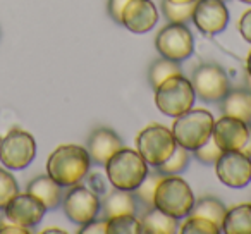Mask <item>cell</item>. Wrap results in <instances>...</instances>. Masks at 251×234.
<instances>
[{
	"label": "cell",
	"instance_id": "obj_9",
	"mask_svg": "<svg viewBox=\"0 0 251 234\" xmlns=\"http://www.w3.org/2000/svg\"><path fill=\"white\" fill-rule=\"evenodd\" d=\"M155 49L160 57L181 64L195 52V38L188 25L169 23L155 36Z\"/></svg>",
	"mask_w": 251,
	"mask_h": 234
},
{
	"label": "cell",
	"instance_id": "obj_29",
	"mask_svg": "<svg viewBox=\"0 0 251 234\" xmlns=\"http://www.w3.org/2000/svg\"><path fill=\"white\" fill-rule=\"evenodd\" d=\"M19 193V184L12 172L0 167V210H4L5 205Z\"/></svg>",
	"mask_w": 251,
	"mask_h": 234
},
{
	"label": "cell",
	"instance_id": "obj_7",
	"mask_svg": "<svg viewBox=\"0 0 251 234\" xmlns=\"http://www.w3.org/2000/svg\"><path fill=\"white\" fill-rule=\"evenodd\" d=\"M191 84L196 97L206 104H219L230 90L226 69L215 62H201L191 74Z\"/></svg>",
	"mask_w": 251,
	"mask_h": 234
},
{
	"label": "cell",
	"instance_id": "obj_2",
	"mask_svg": "<svg viewBox=\"0 0 251 234\" xmlns=\"http://www.w3.org/2000/svg\"><path fill=\"white\" fill-rule=\"evenodd\" d=\"M103 167L105 176H107L112 188L124 189V191H134L150 172L148 164L138 154V150L126 147L115 152Z\"/></svg>",
	"mask_w": 251,
	"mask_h": 234
},
{
	"label": "cell",
	"instance_id": "obj_17",
	"mask_svg": "<svg viewBox=\"0 0 251 234\" xmlns=\"http://www.w3.org/2000/svg\"><path fill=\"white\" fill-rule=\"evenodd\" d=\"M224 115L251 124V90L248 88H230L226 97L219 102Z\"/></svg>",
	"mask_w": 251,
	"mask_h": 234
},
{
	"label": "cell",
	"instance_id": "obj_38",
	"mask_svg": "<svg viewBox=\"0 0 251 234\" xmlns=\"http://www.w3.org/2000/svg\"><path fill=\"white\" fill-rule=\"evenodd\" d=\"M172 4H191V2H196V0H169Z\"/></svg>",
	"mask_w": 251,
	"mask_h": 234
},
{
	"label": "cell",
	"instance_id": "obj_19",
	"mask_svg": "<svg viewBox=\"0 0 251 234\" xmlns=\"http://www.w3.org/2000/svg\"><path fill=\"white\" fill-rule=\"evenodd\" d=\"M26 191L35 196V198H38L45 205L47 210H55L62 205V198H64L62 186L57 184L49 174L38 176L33 181H29Z\"/></svg>",
	"mask_w": 251,
	"mask_h": 234
},
{
	"label": "cell",
	"instance_id": "obj_23",
	"mask_svg": "<svg viewBox=\"0 0 251 234\" xmlns=\"http://www.w3.org/2000/svg\"><path fill=\"white\" fill-rule=\"evenodd\" d=\"M176 74H182L179 62L169 60L165 57H158L157 60L151 62L150 69H148V83L155 90L158 84H162L165 79H169L171 76H176Z\"/></svg>",
	"mask_w": 251,
	"mask_h": 234
},
{
	"label": "cell",
	"instance_id": "obj_1",
	"mask_svg": "<svg viewBox=\"0 0 251 234\" xmlns=\"http://www.w3.org/2000/svg\"><path fill=\"white\" fill-rule=\"evenodd\" d=\"M91 158L84 147L74 143L60 145L47 160V174L62 188L79 184L90 174Z\"/></svg>",
	"mask_w": 251,
	"mask_h": 234
},
{
	"label": "cell",
	"instance_id": "obj_27",
	"mask_svg": "<svg viewBox=\"0 0 251 234\" xmlns=\"http://www.w3.org/2000/svg\"><path fill=\"white\" fill-rule=\"evenodd\" d=\"M179 233L181 234H219L222 233L220 227L210 219L200 215H188L184 222L179 224Z\"/></svg>",
	"mask_w": 251,
	"mask_h": 234
},
{
	"label": "cell",
	"instance_id": "obj_14",
	"mask_svg": "<svg viewBox=\"0 0 251 234\" xmlns=\"http://www.w3.org/2000/svg\"><path fill=\"white\" fill-rule=\"evenodd\" d=\"M158 23V9L151 0H129L122 11L121 25L134 35L151 31Z\"/></svg>",
	"mask_w": 251,
	"mask_h": 234
},
{
	"label": "cell",
	"instance_id": "obj_3",
	"mask_svg": "<svg viewBox=\"0 0 251 234\" xmlns=\"http://www.w3.org/2000/svg\"><path fill=\"white\" fill-rule=\"evenodd\" d=\"M195 200V193L184 179L179 178L177 174L164 176L155 189L153 207L181 220L191 215Z\"/></svg>",
	"mask_w": 251,
	"mask_h": 234
},
{
	"label": "cell",
	"instance_id": "obj_40",
	"mask_svg": "<svg viewBox=\"0 0 251 234\" xmlns=\"http://www.w3.org/2000/svg\"><path fill=\"white\" fill-rule=\"evenodd\" d=\"M222 2H227V0H222Z\"/></svg>",
	"mask_w": 251,
	"mask_h": 234
},
{
	"label": "cell",
	"instance_id": "obj_12",
	"mask_svg": "<svg viewBox=\"0 0 251 234\" xmlns=\"http://www.w3.org/2000/svg\"><path fill=\"white\" fill-rule=\"evenodd\" d=\"M191 21L205 36H215L229 25V9L222 0H196Z\"/></svg>",
	"mask_w": 251,
	"mask_h": 234
},
{
	"label": "cell",
	"instance_id": "obj_36",
	"mask_svg": "<svg viewBox=\"0 0 251 234\" xmlns=\"http://www.w3.org/2000/svg\"><path fill=\"white\" fill-rule=\"evenodd\" d=\"M50 233H59V234H64L66 231L60 229V227H49V229H43V234H50Z\"/></svg>",
	"mask_w": 251,
	"mask_h": 234
},
{
	"label": "cell",
	"instance_id": "obj_20",
	"mask_svg": "<svg viewBox=\"0 0 251 234\" xmlns=\"http://www.w3.org/2000/svg\"><path fill=\"white\" fill-rule=\"evenodd\" d=\"M141 234H176L179 233V220L176 217L167 215L165 212L151 207L140 217Z\"/></svg>",
	"mask_w": 251,
	"mask_h": 234
},
{
	"label": "cell",
	"instance_id": "obj_37",
	"mask_svg": "<svg viewBox=\"0 0 251 234\" xmlns=\"http://www.w3.org/2000/svg\"><path fill=\"white\" fill-rule=\"evenodd\" d=\"M246 71H248V76L251 78V50H250V53H248V57H246Z\"/></svg>",
	"mask_w": 251,
	"mask_h": 234
},
{
	"label": "cell",
	"instance_id": "obj_8",
	"mask_svg": "<svg viewBox=\"0 0 251 234\" xmlns=\"http://www.w3.org/2000/svg\"><path fill=\"white\" fill-rule=\"evenodd\" d=\"M36 157V141L28 131L12 128L0 140V162L9 171L26 169Z\"/></svg>",
	"mask_w": 251,
	"mask_h": 234
},
{
	"label": "cell",
	"instance_id": "obj_24",
	"mask_svg": "<svg viewBox=\"0 0 251 234\" xmlns=\"http://www.w3.org/2000/svg\"><path fill=\"white\" fill-rule=\"evenodd\" d=\"M162 178H164V174H160L157 169H155V171H150L147 174V178L143 179V182H141V184L133 191L136 202L140 203V205H143L145 210L153 207L155 189H157V186H158V182H160Z\"/></svg>",
	"mask_w": 251,
	"mask_h": 234
},
{
	"label": "cell",
	"instance_id": "obj_16",
	"mask_svg": "<svg viewBox=\"0 0 251 234\" xmlns=\"http://www.w3.org/2000/svg\"><path fill=\"white\" fill-rule=\"evenodd\" d=\"M122 147H124L122 138L114 130L105 126L95 128L86 141V150L90 154L91 164L95 165H105L108 158Z\"/></svg>",
	"mask_w": 251,
	"mask_h": 234
},
{
	"label": "cell",
	"instance_id": "obj_31",
	"mask_svg": "<svg viewBox=\"0 0 251 234\" xmlns=\"http://www.w3.org/2000/svg\"><path fill=\"white\" fill-rule=\"evenodd\" d=\"M79 234H107V219H95L91 222L81 226Z\"/></svg>",
	"mask_w": 251,
	"mask_h": 234
},
{
	"label": "cell",
	"instance_id": "obj_10",
	"mask_svg": "<svg viewBox=\"0 0 251 234\" xmlns=\"http://www.w3.org/2000/svg\"><path fill=\"white\" fill-rule=\"evenodd\" d=\"M62 208L71 222L84 226L100 215V196L90 186L79 182L67 189L62 198Z\"/></svg>",
	"mask_w": 251,
	"mask_h": 234
},
{
	"label": "cell",
	"instance_id": "obj_33",
	"mask_svg": "<svg viewBox=\"0 0 251 234\" xmlns=\"http://www.w3.org/2000/svg\"><path fill=\"white\" fill-rule=\"evenodd\" d=\"M237 29H239V35L243 36L244 42L251 43V9H248L239 18V21H237Z\"/></svg>",
	"mask_w": 251,
	"mask_h": 234
},
{
	"label": "cell",
	"instance_id": "obj_35",
	"mask_svg": "<svg viewBox=\"0 0 251 234\" xmlns=\"http://www.w3.org/2000/svg\"><path fill=\"white\" fill-rule=\"evenodd\" d=\"M241 152H243L244 155H248V157L251 158V124H250V133H248V140H246V143L243 145Z\"/></svg>",
	"mask_w": 251,
	"mask_h": 234
},
{
	"label": "cell",
	"instance_id": "obj_18",
	"mask_svg": "<svg viewBox=\"0 0 251 234\" xmlns=\"http://www.w3.org/2000/svg\"><path fill=\"white\" fill-rule=\"evenodd\" d=\"M138 212V202L134 198L133 191H124V189L114 188L110 193L100 200V215L103 219H110L115 215H124V213Z\"/></svg>",
	"mask_w": 251,
	"mask_h": 234
},
{
	"label": "cell",
	"instance_id": "obj_22",
	"mask_svg": "<svg viewBox=\"0 0 251 234\" xmlns=\"http://www.w3.org/2000/svg\"><path fill=\"white\" fill-rule=\"evenodd\" d=\"M226 205L220 202L215 196H201V198L195 200V205H193L191 213L193 215H200L210 219L212 222H215L217 226H222V220L226 217Z\"/></svg>",
	"mask_w": 251,
	"mask_h": 234
},
{
	"label": "cell",
	"instance_id": "obj_4",
	"mask_svg": "<svg viewBox=\"0 0 251 234\" xmlns=\"http://www.w3.org/2000/svg\"><path fill=\"white\" fill-rule=\"evenodd\" d=\"M213 123L215 119L212 112L205 108H189L188 112L174 117L171 130L179 147L193 152L212 138Z\"/></svg>",
	"mask_w": 251,
	"mask_h": 234
},
{
	"label": "cell",
	"instance_id": "obj_26",
	"mask_svg": "<svg viewBox=\"0 0 251 234\" xmlns=\"http://www.w3.org/2000/svg\"><path fill=\"white\" fill-rule=\"evenodd\" d=\"M107 234H141V222L134 213L107 219Z\"/></svg>",
	"mask_w": 251,
	"mask_h": 234
},
{
	"label": "cell",
	"instance_id": "obj_25",
	"mask_svg": "<svg viewBox=\"0 0 251 234\" xmlns=\"http://www.w3.org/2000/svg\"><path fill=\"white\" fill-rule=\"evenodd\" d=\"M189 162H191V152L186 150L184 147H179L174 150V154L167 158L162 165H158L157 169L160 174L164 176H176V174H181L188 169Z\"/></svg>",
	"mask_w": 251,
	"mask_h": 234
},
{
	"label": "cell",
	"instance_id": "obj_11",
	"mask_svg": "<svg viewBox=\"0 0 251 234\" xmlns=\"http://www.w3.org/2000/svg\"><path fill=\"white\" fill-rule=\"evenodd\" d=\"M215 174L227 188H246L251 182V158L241 150L222 152L215 162Z\"/></svg>",
	"mask_w": 251,
	"mask_h": 234
},
{
	"label": "cell",
	"instance_id": "obj_15",
	"mask_svg": "<svg viewBox=\"0 0 251 234\" xmlns=\"http://www.w3.org/2000/svg\"><path fill=\"white\" fill-rule=\"evenodd\" d=\"M248 133H250V124L230 115H222L219 121L213 123L212 138L224 152H234L243 148L248 140Z\"/></svg>",
	"mask_w": 251,
	"mask_h": 234
},
{
	"label": "cell",
	"instance_id": "obj_39",
	"mask_svg": "<svg viewBox=\"0 0 251 234\" xmlns=\"http://www.w3.org/2000/svg\"><path fill=\"white\" fill-rule=\"evenodd\" d=\"M239 2H243V4H251V0H239Z\"/></svg>",
	"mask_w": 251,
	"mask_h": 234
},
{
	"label": "cell",
	"instance_id": "obj_32",
	"mask_svg": "<svg viewBox=\"0 0 251 234\" xmlns=\"http://www.w3.org/2000/svg\"><path fill=\"white\" fill-rule=\"evenodd\" d=\"M129 0H108L107 2V12L110 16V19L117 25H121V18H122V11H124L126 4Z\"/></svg>",
	"mask_w": 251,
	"mask_h": 234
},
{
	"label": "cell",
	"instance_id": "obj_30",
	"mask_svg": "<svg viewBox=\"0 0 251 234\" xmlns=\"http://www.w3.org/2000/svg\"><path fill=\"white\" fill-rule=\"evenodd\" d=\"M222 148L213 141V138H210L206 143H203L200 148L191 152V157H195L198 162H201L203 165H215V162L219 160V157L222 155Z\"/></svg>",
	"mask_w": 251,
	"mask_h": 234
},
{
	"label": "cell",
	"instance_id": "obj_21",
	"mask_svg": "<svg viewBox=\"0 0 251 234\" xmlns=\"http://www.w3.org/2000/svg\"><path fill=\"white\" fill-rule=\"evenodd\" d=\"M220 231L226 234H251V203L227 208Z\"/></svg>",
	"mask_w": 251,
	"mask_h": 234
},
{
	"label": "cell",
	"instance_id": "obj_28",
	"mask_svg": "<svg viewBox=\"0 0 251 234\" xmlns=\"http://www.w3.org/2000/svg\"><path fill=\"white\" fill-rule=\"evenodd\" d=\"M195 4H172L169 0H162L160 9L164 12L165 19L169 23H181V25H188L193 18V11H195Z\"/></svg>",
	"mask_w": 251,
	"mask_h": 234
},
{
	"label": "cell",
	"instance_id": "obj_34",
	"mask_svg": "<svg viewBox=\"0 0 251 234\" xmlns=\"http://www.w3.org/2000/svg\"><path fill=\"white\" fill-rule=\"evenodd\" d=\"M29 234L31 229L28 227H23V226H18V224L11 222L9 219H2L0 220V234Z\"/></svg>",
	"mask_w": 251,
	"mask_h": 234
},
{
	"label": "cell",
	"instance_id": "obj_5",
	"mask_svg": "<svg viewBox=\"0 0 251 234\" xmlns=\"http://www.w3.org/2000/svg\"><path fill=\"white\" fill-rule=\"evenodd\" d=\"M155 107L167 117H177V115L193 108L196 100V93L193 84L184 74H176L165 79L162 84L155 88Z\"/></svg>",
	"mask_w": 251,
	"mask_h": 234
},
{
	"label": "cell",
	"instance_id": "obj_13",
	"mask_svg": "<svg viewBox=\"0 0 251 234\" xmlns=\"http://www.w3.org/2000/svg\"><path fill=\"white\" fill-rule=\"evenodd\" d=\"M45 212H47L45 205L38 198H35V196L26 191V193H18L5 205L4 217L11 220V222L18 224V226L33 229V227L42 222V219L45 217Z\"/></svg>",
	"mask_w": 251,
	"mask_h": 234
},
{
	"label": "cell",
	"instance_id": "obj_6",
	"mask_svg": "<svg viewBox=\"0 0 251 234\" xmlns=\"http://www.w3.org/2000/svg\"><path fill=\"white\" fill-rule=\"evenodd\" d=\"M176 148H177V141L172 134V130L164 124H148L136 136L138 154L151 167H158L164 164L174 154Z\"/></svg>",
	"mask_w": 251,
	"mask_h": 234
}]
</instances>
